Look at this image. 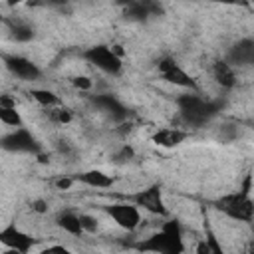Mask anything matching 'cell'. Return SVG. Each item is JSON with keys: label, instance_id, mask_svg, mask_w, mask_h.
<instances>
[{"label": "cell", "instance_id": "6da1fadb", "mask_svg": "<svg viewBox=\"0 0 254 254\" xmlns=\"http://www.w3.org/2000/svg\"><path fill=\"white\" fill-rule=\"evenodd\" d=\"M137 248L147 250V252H159V254H181V252H185L183 232H181L179 222L177 220L165 222L159 232L149 236L145 242L137 244Z\"/></svg>", "mask_w": 254, "mask_h": 254}, {"label": "cell", "instance_id": "7a4b0ae2", "mask_svg": "<svg viewBox=\"0 0 254 254\" xmlns=\"http://www.w3.org/2000/svg\"><path fill=\"white\" fill-rule=\"evenodd\" d=\"M179 103V109H181V115L183 119L189 123V125H204L214 113H216V105L206 101L204 97H200L196 91L192 93H185L177 99Z\"/></svg>", "mask_w": 254, "mask_h": 254}, {"label": "cell", "instance_id": "3957f363", "mask_svg": "<svg viewBox=\"0 0 254 254\" xmlns=\"http://www.w3.org/2000/svg\"><path fill=\"white\" fill-rule=\"evenodd\" d=\"M214 206L218 210H222L224 214H228L230 218L242 220V222H250L252 214H254V202H252L250 194H244V192L224 194L222 198H218L214 202Z\"/></svg>", "mask_w": 254, "mask_h": 254}, {"label": "cell", "instance_id": "277c9868", "mask_svg": "<svg viewBox=\"0 0 254 254\" xmlns=\"http://www.w3.org/2000/svg\"><path fill=\"white\" fill-rule=\"evenodd\" d=\"M83 58H85L91 65H95L97 69H101L103 73H109V75H119L121 69H123L121 58H119L109 46H103V44L85 50Z\"/></svg>", "mask_w": 254, "mask_h": 254}, {"label": "cell", "instance_id": "5b68a950", "mask_svg": "<svg viewBox=\"0 0 254 254\" xmlns=\"http://www.w3.org/2000/svg\"><path fill=\"white\" fill-rule=\"evenodd\" d=\"M0 147L6 149V151H12V153H34V155H38L42 151L38 139L26 127H16L12 133L4 135L0 139Z\"/></svg>", "mask_w": 254, "mask_h": 254}, {"label": "cell", "instance_id": "8992f818", "mask_svg": "<svg viewBox=\"0 0 254 254\" xmlns=\"http://www.w3.org/2000/svg\"><path fill=\"white\" fill-rule=\"evenodd\" d=\"M105 212L123 230H129L131 232V230H135L141 224L139 206H135L131 202H115V204H109V206H105Z\"/></svg>", "mask_w": 254, "mask_h": 254}, {"label": "cell", "instance_id": "52a82bcc", "mask_svg": "<svg viewBox=\"0 0 254 254\" xmlns=\"http://www.w3.org/2000/svg\"><path fill=\"white\" fill-rule=\"evenodd\" d=\"M159 73L163 75L165 81L177 85V87H183V89H190V91H196V81L173 60V58H163L159 62Z\"/></svg>", "mask_w": 254, "mask_h": 254}, {"label": "cell", "instance_id": "ba28073f", "mask_svg": "<svg viewBox=\"0 0 254 254\" xmlns=\"http://www.w3.org/2000/svg\"><path fill=\"white\" fill-rule=\"evenodd\" d=\"M2 62H4L6 69L10 73H14L16 77H20V79L34 81V79L42 77L40 67L28 58H22V56H16V54H2Z\"/></svg>", "mask_w": 254, "mask_h": 254}, {"label": "cell", "instance_id": "9c48e42d", "mask_svg": "<svg viewBox=\"0 0 254 254\" xmlns=\"http://www.w3.org/2000/svg\"><path fill=\"white\" fill-rule=\"evenodd\" d=\"M131 200H133L135 206H141V208L149 210L151 214H159V216H165L167 214V208H165V202H163V194H161L159 185H153L149 189H143V190L135 192L131 196Z\"/></svg>", "mask_w": 254, "mask_h": 254}, {"label": "cell", "instance_id": "30bf717a", "mask_svg": "<svg viewBox=\"0 0 254 254\" xmlns=\"http://www.w3.org/2000/svg\"><path fill=\"white\" fill-rule=\"evenodd\" d=\"M0 244H4L6 248H10L14 252L26 254L34 246V238L30 234H26L24 230H20L16 224H8L6 228L0 230Z\"/></svg>", "mask_w": 254, "mask_h": 254}, {"label": "cell", "instance_id": "8fae6325", "mask_svg": "<svg viewBox=\"0 0 254 254\" xmlns=\"http://www.w3.org/2000/svg\"><path fill=\"white\" fill-rule=\"evenodd\" d=\"M91 103L97 107V109H101V111H105V113H109L111 115V119H115V121H125L127 117H129V111H127V107L115 97V95H107V93H101V95H93L91 97Z\"/></svg>", "mask_w": 254, "mask_h": 254}, {"label": "cell", "instance_id": "7c38bea8", "mask_svg": "<svg viewBox=\"0 0 254 254\" xmlns=\"http://www.w3.org/2000/svg\"><path fill=\"white\" fill-rule=\"evenodd\" d=\"M254 62V42L250 38L240 40L236 46H232L230 54H228V64H236V65H246Z\"/></svg>", "mask_w": 254, "mask_h": 254}, {"label": "cell", "instance_id": "4fadbf2b", "mask_svg": "<svg viewBox=\"0 0 254 254\" xmlns=\"http://www.w3.org/2000/svg\"><path fill=\"white\" fill-rule=\"evenodd\" d=\"M212 77H214V81H216L220 87H224V89H232V87L236 85L234 67H232V64H228V62H224V60L214 62V65H212Z\"/></svg>", "mask_w": 254, "mask_h": 254}, {"label": "cell", "instance_id": "5bb4252c", "mask_svg": "<svg viewBox=\"0 0 254 254\" xmlns=\"http://www.w3.org/2000/svg\"><path fill=\"white\" fill-rule=\"evenodd\" d=\"M187 137L185 131L177 129V127H165V129H159L155 135H153V143L159 145V147H177L179 143H183Z\"/></svg>", "mask_w": 254, "mask_h": 254}, {"label": "cell", "instance_id": "9a60e30c", "mask_svg": "<svg viewBox=\"0 0 254 254\" xmlns=\"http://www.w3.org/2000/svg\"><path fill=\"white\" fill-rule=\"evenodd\" d=\"M73 179L79 181V183H83V185H87V187H95V189H109L113 185V177H109V175H105L103 171H97V169L79 173Z\"/></svg>", "mask_w": 254, "mask_h": 254}, {"label": "cell", "instance_id": "2e32d148", "mask_svg": "<svg viewBox=\"0 0 254 254\" xmlns=\"http://www.w3.org/2000/svg\"><path fill=\"white\" fill-rule=\"evenodd\" d=\"M8 28H10V34L16 42H30L34 38V30L30 24L22 22V20H8Z\"/></svg>", "mask_w": 254, "mask_h": 254}, {"label": "cell", "instance_id": "e0dca14e", "mask_svg": "<svg viewBox=\"0 0 254 254\" xmlns=\"http://www.w3.org/2000/svg\"><path fill=\"white\" fill-rule=\"evenodd\" d=\"M58 224H60V228H64L65 232H69L73 236L83 234L81 224H79V214H75V212H62L58 216Z\"/></svg>", "mask_w": 254, "mask_h": 254}, {"label": "cell", "instance_id": "ac0fdd59", "mask_svg": "<svg viewBox=\"0 0 254 254\" xmlns=\"http://www.w3.org/2000/svg\"><path fill=\"white\" fill-rule=\"evenodd\" d=\"M30 95H32V99H36L44 107H54V105L60 103V97L50 89H32Z\"/></svg>", "mask_w": 254, "mask_h": 254}, {"label": "cell", "instance_id": "d6986e66", "mask_svg": "<svg viewBox=\"0 0 254 254\" xmlns=\"http://www.w3.org/2000/svg\"><path fill=\"white\" fill-rule=\"evenodd\" d=\"M0 121L10 127H22V117L16 111V107H4L0 105Z\"/></svg>", "mask_w": 254, "mask_h": 254}, {"label": "cell", "instance_id": "ffe728a7", "mask_svg": "<svg viewBox=\"0 0 254 254\" xmlns=\"http://www.w3.org/2000/svg\"><path fill=\"white\" fill-rule=\"evenodd\" d=\"M48 119H50V121H54V123L65 125V123H69V121H71V111H69V109H65V107H56V105H54V109H52V107H48Z\"/></svg>", "mask_w": 254, "mask_h": 254}, {"label": "cell", "instance_id": "44dd1931", "mask_svg": "<svg viewBox=\"0 0 254 254\" xmlns=\"http://www.w3.org/2000/svg\"><path fill=\"white\" fill-rule=\"evenodd\" d=\"M79 224H81V230L83 232L93 234L97 230V218L91 216V214H79Z\"/></svg>", "mask_w": 254, "mask_h": 254}, {"label": "cell", "instance_id": "7402d4cb", "mask_svg": "<svg viewBox=\"0 0 254 254\" xmlns=\"http://www.w3.org/2000/svg\"><path fill=\"white\" fill-rule=\"evenodd\" d=\"M71 83H73V87H77L81 91H89L93 85V81L87 75H75V77H71Z\"/></svg>", "mask_w": 254, "mask_h": 254}, {"label": "cell", "instance_id": "603a6c76", "mask_svg": "<svg viewBox=\"0 0 254 254\" xmlns=\"http://www.w3.org/2000/svg\"><path fill=\"white\" fill-rule=\"evenodd\" d=\"M133 155H135L133 147L123 145V147H121V151L115 155V161H117V163H125V161H131V159H133Z\"/></svg>", "mask_w": 254, "mask_h": 254}, {"label": "cell", "instance_id": "cb8c5ba5", "mask_svg": "<svg viewBox=\"0 0 254 254\" xmlns=\"http://www.w3.org/2000/svg\"><path fill=\"white\" fill-rule=\"evenodd\" d=\"M73 183H75V179H73V177H60V179H56V181H54V185H56L60 190H67Z\"/></svg>", "mask_w": 254, "mask_h": 254}, {"label": "cell", "instance_id": "d4e9b609", "mask_svg": "<svg viewBox=\"0 0 254 254\" xmlns=\"http://www.w3.org/2000/svg\"><path fill=\"white\" fill-rule=\"evenodd\" d=\"M32 210L34 212H38V214H46L48 212V202L44 200V198H36V200H32Z\"/></svg>", "mask_w": 254, "mask_h": 254}, {"label": "cell", "instance_id": "484cf974", "mask_svg": "<svg viewBox=\"0 0 254 254\" xmlns=\"http://www.w3.org/2000/svg\"><path fill=\"white\" fill-rule=\"evenodd\" d=\"M0 105H4V107H16V99L10 97L8 93H0Z\"/></svg>", "mask_w": 254, "mask_h": 254}, {"label": "cell", "instance_id": "4316f807", "mask_svg": "<svg viewBox=\"0 0 254 254\" xmlns=\"http://www.w3.org/2000/svg\"><path fill=\"white\" fill-rule=\"evenodd\" d=\"M250 190H252V175H246V177H244V183H242V190H240V192L250 194Z\"/></svg>", "mask_w": 254, "mask_h": 254}, {"label": "cell", "instance_id": "83f0119b", "mask_svg": "<svg viewBox=\"0 0 254 254\" xmlns=\"http://www.w3.org/2000/svg\"><path fill=\"white\" fill-rule=\"evenodd\" d=\"M58 149H60V153H64V155H67L71 149H69V145H67V141H58Z\"/></svg>", "mask_w": 254, "mask_h": 254}, {"label": "cell", "instance_id": "f1b7e54d", "mask_svg": "<svg viewBox=\"0 0 254 254\" xmlns=\"http://www.w3.org/2000/svg\"><path fill=\"white\" fill-rule=\"evenodd\" d=\"M46 4H52V6H64L67 0H44Z\"/></svg>", "mask_w": 254, "mask_h": 254}, {"label": "cell", "instance_id": "f546056e", "mask_svg": "<svg viewBox=\"0 0 254 254\" xmlns=\"http://www.w3.org/2000/svg\"><path fill=\"white\" fill-rule=\"evenodd\" d=\"M46 252H65V248L64 246H50V248H46Z\"/></svg>", "mask_w": 254, "mask_h": 254}, {"label": "cell", "instance_id": "4dcf8cb0", "mask_svg": "<svg viewBox=\"0 0 254 254\" xmlns=\"http://www.w3.org/2000/svg\"><path fill=\"white\" fill-rule=\"evenodd\" d=\"M208 2H220V4H238L240 0H208Z\"/></svg>", "mask_w": 254, "mask_h": 254}, {"label": "cell", "instance_id": "1f68e13d", "mask_svg": "<svg viewBox=\"0 0 254 254\" xmlns=\"http://www.w3.org/2000/svg\"><path fill=\"white\" fill-rule=\"evenodd\" d=\"M20 2H24V0H8V4H10V6H14V4H20Z\"/></svg>", "mask_w": 254, "mask_h": 254}]
</instances>
